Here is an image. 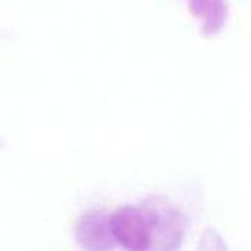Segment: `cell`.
Returning a JSON list of instances; mask_svg holds the SVG:
<instances>
[{
    "label": "cell",
    "instance_id": "cell-1",
    "mask_svg": "<svg viewBox=\"0 0 251 251\" xmlns=\"http://www.w3.org/2000/svg\"><path fill=\"white\" fill-rule=\"evenodd\" d=\"M166 229L178 244L182 238L179 215L168 207H135L125 206L109 218L112 238L132 251H143L151 247L154 231Z\"/></svg>",
    "mask_w": 251,
    "mask_h": 251
},
{
    "label": "cell",
    "instance_id": "cell-3",
    "mask_svg": "<svg viewBox=\"0 0 251 251\" xmlns=\"http://www.w3.org/2000/svg\"><path fill=\"white\" fill-rule=\"evenodd\" d=\"M191 12L203 21L204 32H216L226 19V4L224 0H190Z\"/></svg>",
    "mask_w": 251,
    "mask_h": 251
},
{
    "label": "cell",
    "instance_id": "cell-2",
    "mask_svg": "<svg viewBox=\"0 0 251 251\" xmlns=\"http://www.w3.org/2000/svg\"><path fill=\"white\" fill-rule=\"evenodd\" d=\"M76 235L85 249L97 250L112 247V243L109 241V219H106L103 213L94 212L85 215L78 225Z\"/></svg>",
    "mask_w": 251,
    "mask_h": 251
}]
</instances>
